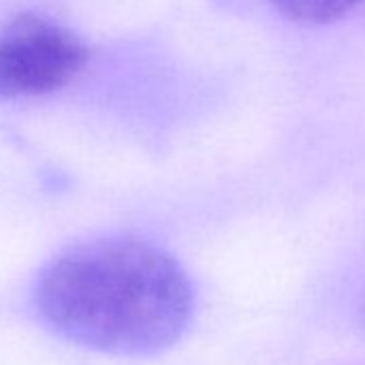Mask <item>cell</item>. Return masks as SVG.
Segmentation results:
<instances>
[{"instance_id":"cell-1","label":"cell","mask_w":365,"mask_h":365,"mask_svg":"<svg viewBox=\"0 0 365 365\" xmlns=\"http://www.w3.org/2000/svg\"><path fill=\"white\" fill-rule=\"evenodd\" d=\"M35 309L56 335L108 354L168 350L194 316V288L182 267L138 237L76 245L37 279Z\"/></svg>"},{"instance_id":"cell-3","label":"cell","mask_w":365,"mask_h":365,"mask_svg":"<svg viewBox=\"0 0 365 365\" xmlns=\"http://www.w3.org/2000/svg\"><path fill=\"white\" fill-rule=\"evenodd\" d=\"M271 7L290 22L324 26L348 16L363 0H269Z\"/></svg>"},{"instance_id":"cell-4","label":"cell","mask_w":365,"mask_h":365,"mask_svg":"<svg viewBox=\"0 0 365 365\" xmlns=\"http://www.w3.org/2000/svg\"><path fill=\"white\" fill-rule=\"evenodd\" d=\"M361 320H363V327H365V303H363V309H361Z\"/></svg>"},{"instance_id":"cell-2","label":"cell","mask_w":365,"mask_h":365,"mask_svg":"<svg viewBox=\"0 0 365 365\" xmlns=\"http://www.w3.org/2000/svg\"><path fill=\"white\" fill-rule=\"evenodd\" d=\"M88 46L43 16H20L0 33V99H33L69 86L88 65Z\"/></svg>"}]
</instances>
